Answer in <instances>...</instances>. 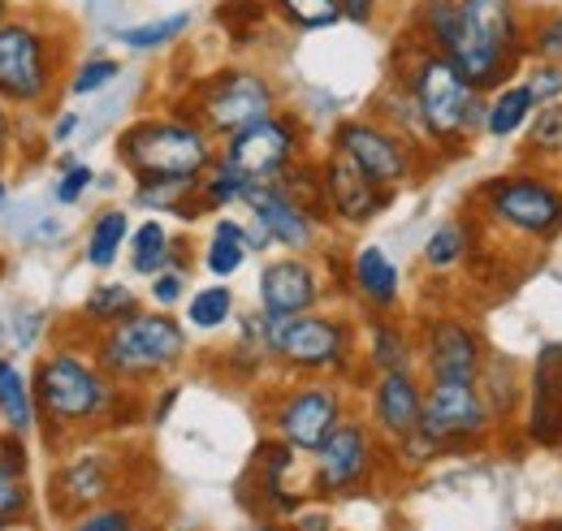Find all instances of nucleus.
Instances as JSON below:
<instances>
[{"mask_svg": "<svg viewBox=\"0 0 562 531\" xmlns=\"http://www.w3.org/2000/svg\"><path fill=\"white\" fill-rule=\"evenodd\" d=\"M368 363L376 372H412V341L407 332L394 329V325H372V337H368Z\"/></svg>", "mask_w": 562, "mask_h": 531, "instance_id": "33", "label": "nucleus"}, {"mask_svg": "<svg viewBox=\"0 0 562 531\" xmlns=\"http://www.w3.org/2000/svg\"><path fill=\"white\" fill-rule=\"evenodd\" d=\"M74 131H78V113H61L57 126H53V143H70Z\"/></svg>", "mask_w": 562, "mask_h": 531, "instance_id": "47", "label": "nucleus"}, {"mask_svg": "<svg viewBox=\"0 0 562 531\" xmlns=\"http://www.w3.org/2000/svg\"><path fill=\"white\" fill-rule=\"evenodd\" d=\"M269 0H221L216 4V22L229 31L234 44H251L256 31L269 22Z\"/></svg>", "mask_w": 562, "mask_h": 531, "instance_id": "34", "label": "nucleus"}, {"mask_svg": "<svg viewBox=\"0 0 562 531\" xmlns=\"http://www.w3.org/2000/svg\"><path fill=\"white\" fill-rule=\"evenodd\" d=\"M229 316H234V294H229V285L195 290V294H191V303H187V320L204 332L229 325Z\"/></svg>", "mask_w": 562, "mask_h": 531, "instance_id": "36", "label": "nucleus"}, {"mask_svg": "<svg viewBox=\"0 0 562 531\" xmlns=\"http://www.w3.org/2000/svg\"><path fill=\"white\" fill-rule=\"evenodd\" d=\"M0 169H4V143H0Z\"/></svg>", "mask_w": 562, "mask_h": 531, "instance_id": "53", "label": "nucleus"}, {"mask_svg": "<svg viewBox=\"0 0 562 531\" xmlns=\"http://www.w3.org/2000/svg\"><path fill=\"white\" fill-rule=\"evenodd\" d=\"M528 147L546 151V156H562V104H546L532 126H528Z\"/></svg>", "mask_w": 562, "mask_h": 531, "instance_id": "40", "label": "nucleus"}, {"mask_svg": "<svg viewBox=\"0 0 562 531\" xmlns=\"http://www.w3.org/2000/svg\"><path fill=\"white\" fill-rule=\"evenodd\" d=\"M126 242H131V216H126V207H109V212H100L91 221L82 256H87L91 268H113Z\"/></svg>", "mask_w": 562, "mask_h": 531, "instance_id": "25", "label": "nucleus"}, {"mask_svg": "<svg viewBox=\"0 0 562 531\" xmlns=\"http://www.w3.org/2000/svg\"><path fill=\"white\" fill-rule=\"evenodd\" d=\"M299 531H334V528H329V515H303Z\"/></svg>", "mask_w": 562, "mask_h": 531, "instance_id": "48", "label": "nucleus"}, {"mask_svg": "<svg viewBox=\"0 0 562 531\" xmlns=\"http://www.w3.org/2000/svg\"><path fill=\"white\" fill-rule=\"evenodd\" d=\"M135 312H139V298H135V290L122 285V281H100V285L87 294V303H82V316H87L91 325H104V329L122 325V320L135 316Z\"/></svg>", "mask_w": 562, "mask_h": 531, "instance_id": "30", "label": "nucleus"}, {"mask_svg": "<svg viewBox=\"0 0 562 531\" xmlns=\"http://www.w3.org/2000/svg\"><path fill=\"white\" fill-rule=\"evenodd\" d=\"M0 528H4V523H0Z\"/></svg>", "mask_w": 562, "mask_h": 531, "instance_id": "56", "label": "nucleus"}, {"mask_svg": "<svg viewBox=\"0 0 562 531\" xmlns=\"http://www.w3.org/2000/svg\"><path fill=\"white\" fill-rule=\"evenodd\" d=\"M26 506H31L26 475H18V471H9V466L0 463V523H4V519L26 515Z\"/></svg>", "mask_w": 562, "mask_h": 531, "instance_id": "41", "label": "nucleus"}, {"mask_svg": "<svg viewBox=\"0 0 562 531\" xmlns=\"http://www.w3.org/2000/svg\"><path fill=\"white\" fill-rule=\"evenodd\" d=\"M528 437L541 450L562 445V341L541 346L537 354L532 398H528Z\"/></svg>", "mask_w": 562, "mask_h": 531, "instance_id": "17", "label": "nucleus"}, {"mask_svg": "<svg viewBox=\"0 0 562 531\" xmlns=\"http://www.w3.org/2000/svg\"><path fill=\"white\" fill-rule=\"evenodd\" d=\"M9 131H13V113H9V104L0 100V143L9 138Z\"/></svg>", "mask_w": 562, "mask_h": 531, "instance_id": "49", "label": "nucleus"}, {"mask_svg": "<svg viewBox=\"0 0 562 531\" xmlns=\"http://www.w3.org/2000/svg\"><path fill=\"white\" fill-rule=\"evenodd\" d=\"M299 151H303L299 122L273 113V117H265V122H256V126H247V131L229 134L221 160L256 187V182H278L281 173L299 160Z\"/></svg>", "mask_w": 562, "mask_h": 531, "instance_id": "9", "label": "nucleus"}, {"mask_svg": "<svg viewBox=\"0 0 562 531\" xmlns=\"http://www.w3.org/2000/svg\"><path fill=\"white\" fill-rule=\"evenodd\" d=\"M372 454H376L372 432H368L363 423L342 419V423L334 428V437L316 450V479H321V488L347 493L355 484H363L368 471H372Z\"/></svg>", "mask_w": 562, "mask_h": 531, "instance_id": "15", "label": "nucleus"}, {"mask_svg": "<svg viewBox=\"0 0 562 531\" xmlns=\"http://www.w3.org/2000/svg\"><path fill=\"white\" fill-rule=\"evenodd\" d=\"M334 151H342L359 173H368L381 191H394L412 178V147L407 138L376 122H342L334 131Z\"/></svg>", "mask_w": 562, "mask_h": 531, "instance_id": "12", "label": "nucleus"}, {"mask_svg": "<svg viewBox=\"0 0 562 531\" xmlns=\"http://www.w3.org/2000/svg\"><path fill=\"white\" fill-rule=\"evenodd\" d=\"M459 31V0H420L416 9V35H420L428 48L446 53L450 39Z\"/></svg>", "mask_w": 562, "mask_h": 531, "instance_id": "32", "label": "nucleus"}, {"mask_svg": "<svg viewBox=\"0 0 562 531\" xmlns=\"http://www.w3.org/2000/svg\"><path fill=\"white\" fill-rule=\"evenodd\" d=\"M247 225H238V221H229V216H221L216 221V229H212V242L209 251H204V264H209L212 276H234L243 260H247Z\"/></svg>", "mask_w": 562, "mask_h": 531, "instance_id": "29", "label": "nucleus"}, {"mask_svg": "<svg viewBox=\"0 0 562 531\" xmlns=\"http://www.w3.org/2000/svg\"><path fill=\"white\" fill-rule=\"evenodd\" d=\"M321 173H325L329 207H334V216H338L342 225H363V221H372V216L385 207V200H390V191H381L368 173H359L342 151H329L325 165H321Z\"/></svg>", "mask_w": 562, "mask_h": 531, "instance_id": "19", "label": "nucleus"}, {"mask_svg": "<svg viewBox=\"0 0 562 531\" xmlns=\"http://www.w3.org/2000/svg\"><path fill=\"white\" fill-rule=\"evenodd\" d=\"M528 53L537 61H562V9H550L528 22Z\"/></svg>", "mask_w": 562, "mask_h": 531, "instance_id": "38", "label": "nucleus"}, {"mask_svg": "<svg viewBox=\"0 0 562 531\" xmlns=\"http://www.w3.org/2000/svg\"><path fill=\"white\" fill-rule=\"evenodd\" d=\"M117 78H122V61H113V57H87L82 66L74 69L70 95H95L100 87H109Z\"/></svg>", "mask_w": 562, "mask_h": 531, "instance_id": "39", "label": "nucleus"}, {"mask_svg": "<svg viewBox=\"0 0 562 531\" xmlns=\"http://www.w3.org/2000/svg\"><path fill=\"white\" fill-rule=\"evenodd\" d=\"M251 531H273V528H251Z\"/></svg>", "mask_w": 562, "mask_h": 531, "instance_id": "55", "label": "nucleus"}, {"mask_svg": "<svg viewBox=\"0 0 562 531\" xmlns=\"http://www.w3.org/2000/svg\"><path fill=\"white\" fill-rule=\"evenodd\" d=\"M528 531H562V519H550V523H541V528H528Z\"/></svg>", "mask_w": 562, "mask_h": 531, "instance_id": "50", "label": "nucleus"}, {"mask_svg": "<svg viewBox=\"0 0 562 531\" xmlns=\"http://www.w3.org/2000/svg\"><path fill=\"white\" fill-rule=\"evenodd\" d=\"M281 191L290 195V200L299 203L316 225H325V221H334V207H329V191H325V173L316 169V165H290L285 173L278 178Z\"/></svg>", "mask_w": 562, "mask_h": 531, "instance_id": "26", "label": "nucleus"}, {"mask_svg": "<svg viewBox=\"0 0 562 531\" xmlns=\"http://www.w3.org/2000/svg\"><path fill=\"white\" fill-rule=\"evenodd\" d=\"M70 531H131V510H126V506L82 510V519H78Z\"/></svg>", "mask_w": 562, "mask_h": 531, "instance_id": "44", "label": "nucleus"}, {"mask_svg": "<svg viewBox=\"0 0 562 531\" xmlns=\"http://www.w3.org/2000/svg\"><path fill=\"white\" fill-rule=\"evenodd\" d=\"M316 298H321V276H316V268L307 264V260H299V256L273 260L260 272V312L273 316V320L312 312Z\"/></svg>", "mask_w": 562, "mask_h": 531, "instance_id": "18", "label": "nucleus"}, {"mask_svg": "<svg viewBox=\"0 0 562 531\" xmlns=\"http://www.w3.org/2000/svg\"><path fill=\"white\" fill-rule=\"evenodd\" d=\"M4 200H9V187H4V178H0V207H4Z\"/></svg>", "mask_w": 562, "mask_h": 531, "instance_id": "52", "label": "nucleus"}, {"mask_svg": "<svg viewBox=\"0 0 562 531\" xmlns=\"http://www.w3.org/2000/svg\"><path fill=\"white\" fill-rule=\"evenodd\" d=\"M113 385L117 381L95 359H82L74 350H53L48 359H40L35 381H31L35 406L57 428H82V423H95L100 415H109V406L117 398Z\"/></svg>", "mask_w": 562, "mask_h": 531, "instance_id": "5", "label": "nucleus"}, {"mask_svg": "<svg viewBox=\"0 0 562 531\" xmlns=\"http://www.w3.org/2000/svg\"><path fill=\"white\" fill-rule=\"evenodd\" d=\"M187 359V329L169 312H135L122 325L104 329L95 346V363L126 385L173 372Z\"/></svg>", "mask_w": 562, "mask_h": 531, "instance_id": "4", "label": "nucleus"}, {"mask_svg": "<svg viewBox=\"0 0 562 531\" xmlns=\"http://www.w3.org/2000/svg\"><path fill=\"white\" fill-rule=\"evenodd\" d=\"M0 531H26V528H18V523H13V528H0Z\"/></svg>", "mask_w": 562, "mask_h": 531, "instance_id": "54", "label": "nucleus"}, {"mask_svg": "<svg viewBox=\"0 0 562 531\" xmlns=\"http://www.w3.org/2000/svg\"><path fill=\"white\" fill-rule=\"evenodd\" d=\"M131 531H135V528H131Z\"/></svg>", "mask_w": 562, "mask_h": 531, "instance_id": "57", "label": "nucleus"}, {"mask_svg": "<svg viewBox=\"0 0 562 531\" xmlns=\"http://www.w3.org/2000/svg\"><path fill=\"white\" fill-rule=\"evenodd\" d=\"M269 9L278 13L285 26L294 31H329L342 22V4L338 0H269Z\"/></svg>", "mask_w": 562, "mask_h": 531, "instance_id": "31", "label": "nucleus"}, {"mask_svg": "<svg viewBox=\"0 0 562 531\" xmlns=\"http://www.w3.org/2000/svg\"><path fill=\"white\" fill-rule=\"evenodd\" d=\"M490 406L481 398L476 385H463V381H428L424 389V419L420 432L428 441H437L441 450H454V445H472L490 432Z\"/></svg>", "mask_w": 562, "mask_h": 531, "instance_id": "10", "label": "nucleus"}, {"mask_svg": "<svg viewBox=\"0 0 562 531\" xmlns=\"http://www.w3.org/2000/svg\"><path fill=\"white\" fill-rule=\"evenodd\" d=\"M9 22V0H0V26Z\"/></svg>", "mask_w": 562, "mask_h": 531, "instance_id": "51", "label": "nucleus"}, {"mask_svg": "<svg viewBox=\"0 0 562 531\" xmlns=\"http://www.w3.org/2000/svg\"><path fill=\"white\" fill-rule=\"evenodd\" d=\"M273 423H278V437L290 450L316 454L334 437V428L342 423V394L334 385H303V389L281 398Z\"/></svg>", "mask_w": 562, "mask_h": 531, "instance_id": "13", "label": "nucleus"}, {"mask_svg": "<svg viewBox=\"0 0 562 531\" xmlns=\"http://www.w3.org/2000/svg\"><path fill=\"white\" fill-rule=\"evenodd\" d=\"M173 256H178V247L169 242L160 221H143L139 229L131 234V268L139 276H160L165 268L173 264Z\"/></svg>", "mask_w": 562, "mask_h": 531, "instance_id": "28", "label": "nucleus"}, {"mask_svg": "<svg viewBox=\"0 0 562 531\" xmlns=\"http://www.w3.org/2000/svg\"><path fill=\"white\" fill-rule=\"evenodd\" d=\"M424 359L432 381H463L476 385L485 372V341L463 320H432L424 332Z\"/></svg>", "mask_w": 562, "mask_h": 531, "instance_id": "14", "label": "nucleus"}, {"mask_svg": "<svg viewBox=\"0 0 562 531\" xmlns=\"http://www.w3.org/2000/svg\"><path fill=\"white\" fill-rule=\"evenodd\" d=\"M528 91H532L537 109L562 104V61H541V66L528 74Z\"/></svg>", "mask_w": 562, "mask_h": 531, "instance_id": "42", "label": "nucleus"}, {"mask_svg": "<svg viewBox=\"0 0 562 531\" xmlns=\"http://www.w3.org/2000/svg\"><path fill=\"white\" fill-rule=\"evenodd\" d=\"M463 256H468V229H463L459 221L437 225L432 238L424 242V264L428 268H450V264H459Z\"/></svg>", "mask_w": 562, "mask_h": 531, "instance_id": "37", "label": "nucleus"}, {"mask_svg": "<svg viewBox=\"0 0 562 531\" xmlns=\"http://www.w3.org/2000/svg\"><path fill=\"white\" fill-rule=\"evenodd\" d=\"M117 160L135 182H204L216 151L212 134L191 117H143L117 134Z\"/></svg>", "mask_w": 562, "mask_h": 531, "instance_id": "3", "label": "nucleus"}, {"mask_svg": "<svg viewBox=\"0 0 562 531\" xmlns=\"http://www.w3.org/2000/svg\"><path fill=\"white\" fill-rule=\"evenodd\" d=\"M273 113H278V87L269 82V74L251 66H221L191 87V109L182 117L200 122L209 134L229 138Z\"/></svg>", "mask_w": 562, "mask_h": 531, "instance_id": "6", "label": "nucleus"}, {"mask_svg": "<svg viewBox=\"0 0 562 531\" xmlns=\"http://www.w3.org/2000/svg\"><path fill=\"white\" fill-rule=\"evenodd\" d=\"M61 169H66V173H61V182L53 187V195H57V203H66V207H70V203L82 200V191L95 182V173H91L87 165H78L74 156H66V160H61Z\"/></svg>", "mask_w": 562, "mask_h": 531, "instance_id": "43", "label": "nucleus"}, {"mask_svg": "<svg viewBox=\"0 0 562 531\" xmlns=\"http://www.w3.org/2000/svg\"><path fill=\"white\" fill-rule=\"evenodd\" d=\"M476 389H481V398H485V406H490V419H506V415L515 410V402H519L515 368H510V363H502V359L485 363V372H481Z\"/></svg>", "mask_w": 562, "mask_h": 531, "instance_id": "35", "label": "nucleus"}, {"mask_svg": "<svg viewBox=\"0 0 562 531\" xmlns=\"http://www.w3.org/2000/svg\"><path fill=\"white\" fill-rule=\"evenodd\" d=\"M57 48L35 22L9 18L0 26V100L18 109H35L57 87Z\"/></svg>", "mask_w": 562, "mask_h": 531, "instance_id": "7", "label": "nucleus"}, {"mask_svg": "<svg viewBox=\"0 0 562 531\" xmlns=\"http://www.w3.org/2000/svg\"><path fill=\"white\" fill-rule=\"evenodd\" d=\"M35 410H40V406H35V389H31V381L22 376V368H18L13 359H0V423H4L9 432L26 437V432H35V423H40Z\"/></svg>", "mask_w": 562, "mask_h": 531, "instance_id": "23", "label": "nucleus"}, {"mask_svg": "<svg viewBox=\"0 0 562 531\" xmlns=\"http://www.w3.org/2000/svg\"><path fill=\"white\" fill-rule=\"evenodd\" d=\"M338 4H342V18L355 22V26H368L376 18V9H381V0H338Z\"/></svg>", "mask_w": 562, "mask_h": 531, "instance_id": "46", "label": "nucleus"}, {"mask_svg": "<svg viewBox=\"0 0 562 531\" xmlns=\"http://www.w3.org/2000/svg\"><path fill=\"white\" fill-rule=\"evenodd\" d=\"M243 203L251 207V216L269 229L273 247H285V251H312L316 247V221L281 191V182H256L247 187Z\"/></svg>", "mask_w": 562, "mask_h": 531, "instance_id": "16", "label": "nucleus"}, {"mask_svg": "<svg viewBox=\"0 0 562 531\" xmlns=\"http://www.w3.org/2000/svg\"><path fill=\"white\" fill-rule=\"evenodd\" d=\"M57 493L66 510H95L113 493V463L104 454H78L74 463L61 466Z\"/></svg>", "mask_w": 562, "mask_h": 531, "instance_id": "21", "label": "nucleus"}, {"mask_svg": "<svg viewBox=\"0 0 562 531\" xmlns=\"http://www.w3.org/2000/svg\"><path fill=\"white\" fill-rule=\"evenodd\" d=\"M424 419V389L412 372H381L372 385V423L390 437L403 441L420 428Z\"/></svg>", "mask_w": 562, "mask_h": 531, "instance_id": "20", "label": "nucleus"}, {"mask_svg": "<svg viewBox=\"0 0 562 531\" xmlns=\"http://www.w3.org/2000/svg\"><path fill=\"white\" fill-rule=\"evenodd\" d=\"M351 281H355V290H359L372 307H381V312H390V307L398 303V268H394V260H390L376 242H368V247L355 251Z\"/></svg>", "mask_w": 562, "mask_h": 531, "instance_id": "22", "label": "nucleus"}, {"mask_svg": "<svg viewBox=\"0 0 562 531\" xmlns=\"http://www.w3.org/2000/svg\"><path fill=\"white\" fill-rule=\"evenodd\" d=\"M191 31V13H169V18H156V22H139V26H117V44L131 48V53H160L169 44H178L182 35Z\"/></svg>", "mask_w": 562, "mask_h": 531, "instance_id": "27", "label": "nucleus"}, {"mask_svg": "<svg viewBox=\"0 0 562 531\" xmlns=\"http://www.w3.org/2000/svg\"><path fill=\"white\" fill-rule=\"evenodd\" d=\"M182 294H187V276H182L178 268H165L160 276H151V298H156L160 307H173Z\"/></svg>", "mask_w": 562, "mask_h": 531, "instance_id": "45", "label": "nucleus"}, {"mask_svg": "<svg viewBox=\"0 0 562 531\" xmlns=\"http://www.w3.org/2000/svg\"><path fill=\"white\" fill-rule=\"evenodd\" d=\"M493 216L528 238L562 234V191L546 178H493L481 191Z\"/></svg>", "mask_w": 562, "mask_h": 531, "instance_id": "11", "label": "nucleus"}, {"mask_svg": "<svg viewBox=\"0 0 562 531\" xmlns=\"http://www.w3.org/2000/svg\"><path fill=\"white\" fill-rule=\"evenodd\" d=\"M446 57L476 91H497L528 57V18L519 0H459V31Z\"/></svg>", "mask_w": 562, "mask_h": 531, "instance_id": "1", "label": "nucleus"}, {"mask_svg": "<svg viewBox=\"0 0 562 531\" xmlns=\"http://www.w3.org/2000/svg\"><path fill=\"white\" fill-rule=\"evenodd\" d=\"M532 113H537V100H532L528 82H506L485 104V131H490V138H510L515 131L528 126Z\"/></svg>", "mask_w": 562, "mask_h": 531, "instance_id": "24", "label": "nucleus"}, {"mask_svg": "<svg viewBox=\"0 0 562 531\" xmlns=\"http://www.w3.org/2000/svg\"><path fill=\"white\" fill-rule=\"evenodd\" d=\"M269 354L299 372H334L351 354V329L334 316H269Z\"/></svg>", "mask_w": 562, "mask_h": 531, "instance_id": "8", "label": "nucleus"}, {"mask_svg": "<svg viewBox=\"0 0 562 531\" xmlns=\"http://www.w3.org/2000/svg\"><path fill=\"white\" fill-rule=\"evenodd\" d=\"M403 87H407V95L420 113L424 134L441 147H459L476 134V126H485L481 91L463 78V69L454 66L446 53L428 48L420 35H416V61L407 69Z\"/></svg>", "mask_w": 562, "mask_h": 531, "instance_id": "2", "label": "nucleus"}]
</instances>
